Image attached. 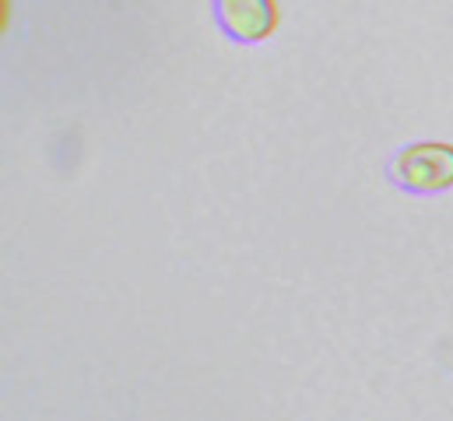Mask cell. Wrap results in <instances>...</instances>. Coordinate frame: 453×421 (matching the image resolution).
<instances>
[{
	"instance_id": "6da1fadb",
	"label": "cell",
	"mask_w": 453,
	"mask_h": 421,
	"mask_svg": "<svg viewBox=\"0 0 453 421\" xmlns=\"http://www.w3.org/2000/svg\"><path fill=\"white\" fill-rule=\"evenodd\" d=\"M387 180L401 194L436 197L453 190V144L447 141H411L397 148L387 162Z\"/></svg>"
},
{
	"instance_id": "7a4b0ae2",
	"label": "cell",
	"mask_w": 453,
	"mask_h": 421,
	"mask_svg": "<svg viewBox=\"0 0 453 421\" xmlns=\"http://www.w3.org/2000/svg\"><path fill=\"white\" fill-rule=\"evenodd\" d=\"M211 14L219 32L239 46H260L278 28L274 0H211Z\"/></svg>"
}]
</instances>
